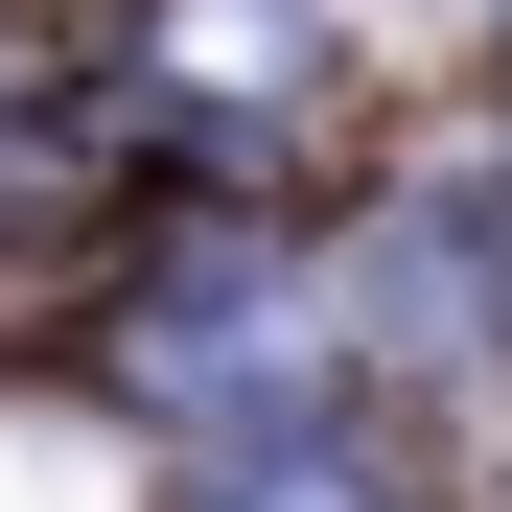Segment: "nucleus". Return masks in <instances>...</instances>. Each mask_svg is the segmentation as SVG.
Listing matches in <instances>:
<instances>
[{
  "instance_id": "f257e3e1",
  "label": "nucleus",
  "mask_w": 512,
  "mask_h": 512,
  "mask_svg": "<svg viewBox=\"0 0 512 512\" xmlns=\"http://www.w3.org/2000/svg\"><path fill=\"white\" fill-rule=\"evenodd\" d=\"M163 70L187 94H303V0H163Z\"/></svg>"
},
{
  "instance_id": "f03ea898",
  "label": "nucleus",
  "mask_w": 512,
  "mask_h": 512,
  "mask_svg": "<svg viewBox=\"0 0 512 512\" xmlns=\"http://www.w3.org/2000/svg\"><path fill=\"white\" fill-rule=\"evenodd\" d=\"M187 512H396V489H373V466H350V443L303 419V443H233V466H210Z\"/></svg>"
}]
</instances>
